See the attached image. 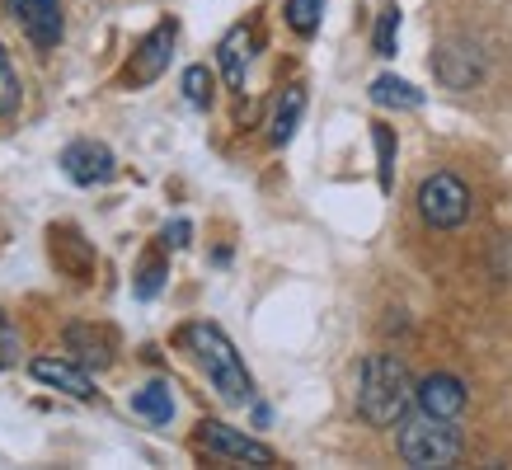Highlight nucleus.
<instances>
[{"mask_svg": "<svg viewBox=\"0 0 512 470\" xmlns=\"http://www.w3.org/2000/svg\"><path fill=\"white\" fill-rule=\"evenodd\" d=\"M508 268H512V240H498V250H494V273L503 278Z\"/></svg>", "mask_w": 512, "mask_h": 470, "instance_id": "nucleus-25", "label": "nucleus"}, {"mask_svg": "<svg viewBox=\"0 0 512 470\" xmlns=\"http://www.w3.org/2000/svg\"><path fill=\"white\" fill-rule=\"evenodd\" d=\"M372 141H376V179H381V188L390 193V188H395V132L376 123Z\"/></svg>", "mask_w": 512, "mask_h": 470, "instance_id": "nucleus-17", "label": "nucleus"}, {"mask_svg": "<svg viewBox=\"0 0 512 470\" xmlns=\"http://www.w3.org/2000/svg\"><path fill=\"white\" fill-rule=\"evenodd\" d=\"M174 38H179V24L174 19H165V24H156V29L141 38V47L132 52V62H127L123 80L127 85H151V80L170 66V52H174Z\"/></svg>", "mask_w": 512, "mask_h": 470, "instance_id": "nucleus-7", "label": "nucleus"}, {"mask_svg": "<svg viewBox=\"0 0 512 470\" xmlns=\"http://www.w3.org/2000/svg\"><path fill=\"white\" fill-rule=\"evenodd\" d=\"M461 452H466V438H461V428H456V419H433V414H404L400 419V456L409 461V466H456L461 461Z\"/></svg>", "mask_w": 512, "mask_h": 470, "instance_id": "nucleus-3", "label": "nucleus"}, {"mask_svg": "<svg viewBox=\"0 0 512 470\" xmlns=\"http://www.w3.org/2000/svg\"><path fill=\"white\" fill-rule=\"evenodd\" d=\"M10 5V15L19 19V29L33 38V47H57L62 43V29H66V19H62V0H5Z\"/></svg>", "mask_w": 512, "mask_h": 470, "instance_id": "nucleus-8", "label": "nucleus"}, {"mask_svg": "<svg viewBox=\"0 0 512 470\" xmlns=\"http://www.w3.org/2000/svg\"><path fill=\"white\" fill-rule=\"evenodd\" d=\"M132 409H137L141 419L151 423H170L174 419V395L165 381H151V386H141L137 395H132Z\"/></svg>", "mask_w": 512, "mask_h": 470, "instance_id": "nucleus-16", "label": "nucleus"}, {"mask_svg": "<svg viewBox=\"0 0 512 470\" xmlns=\"http://www.w3.org/2000/svg\"><path fill=\"white\" fill-rule=\"evenodd\" d=\"M414 409V376L395 353H367L357 372V414L372 428H395Z\"/></svg>", "mask_w": 512, "mask_h": 470, "instance_id": "nucleus-1", "label": "nucleus"}, {"mask_svg": "<svg viewBox=\"0 0 512 470\" xmlns=\"http://www.w3.org/2000/svg\"><path fill=\"white\" fill-rule=\"evenodd\" d=\"M395 43H400V5H386L376 19V57H395Z\"/></svg>", "mask_w": 512, "mask_h": 470, "instance_id": "nucleus-20", "label": "nucleus"}, {"mask_svg": "<svg viewBox=\"0 0 512 470\" xmlns=\"http://www.w3.org/2000/svg\"><path fill=\"white\" fill-rule=\"evenodd\" d=\"M19 362V329L10 325V315L0 311V367H15Z\"/></svg>", "mask_w": 512, "mask_h": 470, "instance_id": "nucleus-23", "label": "nucleus"}, {"mask_svg": "<svg viewBox=\"0 0 512 470\" xmlns=\"http://www.w3.org/2000/svg\"><path fill=\"white\" fill-rule=\"evenodd\" d=\"M29 372L43 381V386H52V391L71 395V400H90L94 395V381L90 372L80 367V362H62V358H33Z\"/></svg>", "mask_w": 512, "mask_h": 470, "instance_id": "nucleus-11", "label": "nucleus"}, {"mask_svg": "<svg viewBox=\"0 0 512 470\" xmlns=\"http://www.w3.org/2000/svg\"><path fill=\"white\" fill-rule=\"evenodd\" d=\"M184 99L193 109H212V71L207 66H188L184 71Z\"/></svg>", "mask_w": 512, "mask_h": 470, "instance_id": "nucleus-19", "label": "nucleus"}, {"mask_svg": "<svg viewBox=\"0 0 512 470\" xmlns=\"http://www.w3.org/2000/svg\"><path fill=\"white\" fill-rule=\"evenodd\" d=\"M419 212L437 231H456V226H466V217H470V188L447 170L433 174V179L419 184Z\"/></svg>", "mask_w": 512, "mask_h": 470, "instance_id": "nucleus-4", "label": "nucleus"}, {"mask_svg": "<svg viewBox=\"0 0 512 470\" xmlns=\"http://www.w3.org/2000/svg\"><path fill=\"white\" fill-rule=\"evenodd\" d=\"M62 170H66L71 184L94 188V184H104V179H113V151L104 146V141L80 137V141H71V146L62 151Z\"/></svg>", "mask_w": 512, "mask_h": 470, "instance_id": "nucleus-9", "label": "nucleus"}, {"mask_svg": "<svg viewBox=\"0 0 512 470\" xmlns=\"http://www.w3.org/2000/svg\"><path fill=\"white\" fill-rule=\"evenodd\" d=\"M301 113H306V90H301V85H287V90L278 94V104H273V123H268L273 146H287V141H292Z\"/></svg>", "mask_w": 512, "mask_h": 470, "instance_id": "nucleus-14", "label": "nucleus"}, {"mask_svg": "<svg viewBox=\"0 0 512 470\" xmlns=\"http://www.w3.org/2000/svg\"><path fill=\"white\" fill-rule=\"evenodd\" d=\"M217 57H221V71H226V80H231L235 90H240V85H245L249 62H254V29H249V24H235V29L221 38Z\"/></svg>", "mask_w": 512, "mask_h": 470, "instance_id": "nucleus-13", "label": "nucleus"}, {"mask_svg": "<svg viewBox=\"0 0 512 470\" xmlns=\"http://www.w3.org/2000/svg\"><path fill=\"white\" fill-rule=\"evenodd\" d=\"M198 442L212 456H221V461H240V466H273V452H268L264 442H254V438H245V433H235L231 423L202 419L198 423Z\"/></svg>", "mask_w": 512, "mask_h": 470, "instance_id": "nucleus-6", "label": "nucleus"}, {"mask_svg": "<svg viewBox=\"0 0 512 470\" xmlns=\"http://www.w3.org/2000/svg\"><path fill=\"white\" fill-rule=\"evenodd\" d=\"M19 109V76L10 57H5V47H0V118H10Z\"/></svg>", "mask_w": 512, "mask_h": 470, "instance_id": "nucleus-21", "label": "nucleus"}, {"mask_svg": "<svg viewBox=\"0 0 512 470\" xmlns=\"http://www.w3.org/2000/svg\"><path fill=\"white\" fill-rule=\"evenodd\" d=\"M372 104H381V109H419L423 90H414V85L400 76H376L372 80Z\"/></svg>", "mask_w": 512, "mask_h": 470, "instance_id": "nucleus-15", "label": "nucleus"}, {"mask_svg": "<svg viewBox=\"0 0 512 470\" xmlns=\"http://www.w3.org/2000/svg\"><path fill=\"white\" fill-rule=\"evenodd\" d=\"M188 235H193V226H188V221H170V226H165V245H170V250H184Z\"/></svg>", "mask_w": 512, "mask_h": 470, "instance_id": "nucleus-24", "label": "nucleus"}, {"mask_svg": "<svg viewBox=\"0 0 512 470\" xmlns=\"http://www.w3.org/2000/svg\"><path fill=\"white\" fill-rule=\"evenodd\" d=\"M414 405H419L423 414H433V419H461V414H466V386H461L456 376L437 372L414 386Z\"/></svg>", "mask_w": 512, "mask_h": 470, "instance_id": "nucleus-10", "label": "nucleus"}, {"mask_svg": "<svg viewBox=\"0 0 512 470\" xmlns=\"http://www.w3.org/2000/svg\"><path fill=\"white\" fill-rule=\"evenodd\" d=\"M160 287H165V259H146V264H141V273H137V297L151 301Z\"/></svg>", "mask_w": 512, "mask_h": 470, "instance_id": "nucleus-22", "label": "nucleus"}, {"mask_svg": "<svg viewBox=\"0 0 512 470\" xmlns=\"http://www.w3.org/2000/svg\"><path fill=\"white\" fill-rule=\"evenodd\" d=\"M287 24H292L301 38H311L315 29H320V15H325V0H287Z\"/></svg>", "mask_w": 512, "mask_h": 470, "instance_id": "nucleus-18", "label": "nucleus"}, {"mask_svg": "<svg viewBox=\"0 0 512 470\" xmlns=\"http://www.w3.org/2000/svg\"><path fill=\"white\" fill-rule=\"evenodd\" d=\"M66 344H71L76 362H85V367H109L118 339H113V329H104V325H71L66 329Z\"/></svg>", "mask_w": 512, "mask_h": 470, "instance_id": "nucleus-12", "label": "nucleus"}, {"mask_svg": "<svg viewBox=\"0 0 512 470\" xmlns=\"http://www.w3.org/2000/svg\"><path fill=\"white\" fill-rule=\"evenodd\" d=\"M433 76L447 90H475L484 80V52L475 43H466V38H447L433 52Z\"/></svg>", "mask_w": 512, "mask_h": 470, "instance_id": "nucleus-5", "label": "nucleus"}, {"mask_svg": "<svg viewBox=\"0 0 512 470\" xmlns=\"http://www.w3.org/2000/svg\"><path fill=\"white\" fill-rule=\"evenodd\" d=\"M184 344H188V353H193V362L202 367V376L212 381V391H217L226 405H249V400H254V381H249L245 362H240L235 344L217 325H207V320L188 325Z\"/></svg>", "mask_w": 512, "mask_h": 470, "instance_id": "nucleus-2", "label": "nucleus"}]
</instances>
